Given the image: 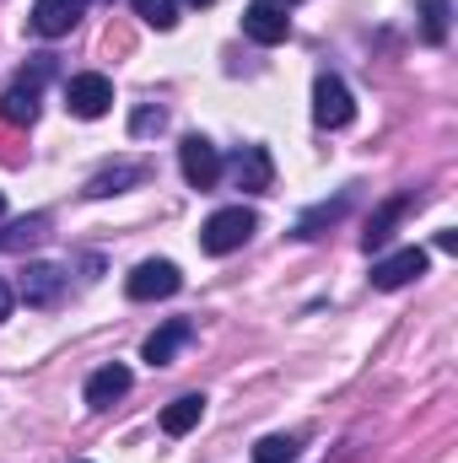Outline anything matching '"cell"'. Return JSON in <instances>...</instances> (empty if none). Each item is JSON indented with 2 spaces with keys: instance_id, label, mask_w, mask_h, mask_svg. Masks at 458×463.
<instances>
[{
  "instance_id": "cell-22",
  "label": "cell",
  "mask_w": 458,
  "mask_h": 463,
  "mask_svg": "<svg viewBox=\"0 0 458 463\" xmlns=\"http://www.w3.org/2000/svg\"><path fill=\"white\" fill-rule=\"evenodd\" d=\"M162 124H167V114H162L157 103H140V109H135V118H129V135L140 140V135H151V129H162Z\"/></svg>"
},
{
  "instance_id": "cell-12",
  "label": "cell",
  "mask_w": 458,
  "mask_h": 463,
  "mask_svg": "<svg viewBox=\"0 0 458 463\" xmlns=\"http://www.w3.org/2000/svg\"><path fill=\"white\" fill-rule=\"evenodd\" d=\"M189 340H195V324H189V318H173V324H162V329L146 340V350H140V355H146L151 366H167V361L189 345Z\"/></svg>"
},
{
  "instance_id": "cell-5",
  "label": "cell",
  "mask_w": 458,
  "mask_h": 463,
  "mask_svg": "<svg viewBox=\"0 0 458 463\" xmlns=\"http://www.w3.org/2000/svg\"><path fill=\"white\" fill-rule=\"evenodd\" d=\"M313 118H319L324 129H345V124L356 118V103H350V92H345L340 76H319V81H313Z\"/></svg>"
},
{
  "instance_id": "cell-7",
  "label": "cell",
  "mask_w": 458,
  "mask_h": 463,
  "mask_svg": "<svg viewBox=\"0 0 458 463\" xmlns=\"http://www.w3.org/2000/svg\"><path fill=\"white\" fill-rule=\"evenodd\" d=\"M65 269L60 264H27L22 269V286H16V297L27 302V307H54L60 302V291H65Z\"/></svg>"
},
{
  "instance_id": "cell-15",
  "label": "cell",
  "mask_w": 458,
  "mask_h": 463,
  "mask_svg": "<svg viewBox=\"0 0 458 463\" xmlns=\"http://www.w3.org/2000/svg\"><path fill=\"white\" fill-rule=\"evenodd\" d=\"M200 420H205V399H200V393H184V399H173V404L162 410V431H167V437H189Z\"/></svg>"
},
{
  "instance_id": "cell-9",
  "label": "cell",
  "mask_w": 458,
  "mask_h": 463,
  "mask_svg": "<svg viewBox=\"0 0 458 463\" xmlns=\"http://www.w3.org/2000/svg\"><path fill=\"white\" fill-rule=\"evenodd\" d=\"M415 275H426V253H421V248H399V253H388V259L372 264V286H377V291H399V286H410Z\"/></svg>"
},
{
  "instance_id": "cell-17",
  "label": "cell",
  "mask_w": 458,
  "mask_h": 463,
  "mask_svg": "<svg viewBox=\"0 0 458 463\" xmlns=\"http://www.w3.org/2000/svg\"><path fill=\"white\" fill-rule=\"evenodd\" d=\"M43 237H49V216H22V222H11L0 232V253H22V248H33Z\"/></svg>"
},
{
  "instance_id": "cell-25",
  "label": "cell",
  "mask_w": 458,
  "mask_h": 463,
  "mask_svg": "<svg viewBox=\"0 0 458 463\" xmlns=\"http://www.w3.org/2000/svg\"><path fill=\"white\" fill-rule=\"evenodd\" d=\"M11 302H16V291H11V286L0 280V318H11Z\"/></svg>"
},
{
  "instance_id": "cell-1",
  "label": "cell",
  "mask_w": 458,
  "mask_h": 463,
  "mask_svg": "<svg viewBox=\"0 0 458 463\" xmlns=\"http://www.w3.org/2000/svg\"><path fill=\"white\" fill-rule=\"evenodd\" d=\"M253 232H259V216L243 211V205H227V211H216V216L200 227V248H205V253H237Z\"/></svg>"
},
{
  "instance_id": "cell-16",
  "label": "cell",
  "mask_w": 458,
  "mask_h": 463,
  "mask_svg": "<svg viewBox=\"0 0 458 463\" xmlns=\"http://www.w3.org/2000/svg\"><path fill=\"white\" fill-rule=\"evenodd\" d=\"M33 118H38V92H33V87H11V92L0 98V124L27 129Z\"/></svg>"
},
{
  "instance_id": "cell-14",
  "label": "cell",
  "mask_w": 458,
  "mask_h": 463,
  "mask_svg": "<svg viewBox=\"0 0 458 463\" xmlns=\"http://www.w3.org/2000/svg\"><path fill=\"white\" fill-rule=\"evenodd\" d=\"M124 393H129V366H103V372L87 377V404H92V410H109Z\"/></svg>"
},
{
  "instance_id": "cell-4",
  "label": "cell",
  "mask_w": 458,
  "mask_h": 463,
  "mask_svg": "<svg viewBox=\"0 0 458 463\" xmlns=\"http://www.w3.org/2000/svg\"><path fill=\"white\" fill-rule=\"evenodd\" d=\"M243 33L270 49V43H286V38H291V16H286L281 0H253V5L243 11Z\"/></svg>"
},
{
  "instance_id": "cell-27",
  "label": "cell",
  "mask_w": 458,
  "mask_h": 463,
  "mask_svg": "<svg viewBox=\"0 0 458 463\" xmlns=\"http://www.w3.org/2000/svg\"><path fill=\"white\" fill-rule=\"evenodd\" d=\"M0 216H5V194H0Z\"/></svg>"
},
{
  "instance_id": "cell-21",
  "label": "cell",
  "mask_w": 458,
  "mask_h": 463,
  "mask_svg": "<svg viewBox=\"0 0 458 463\" xmlns=\"http://www.w3.org/2000/svg\"><path fill=\"white\" fill-rule=\"evenodd\" d=\"M253 463H297V442L291 437H264L253 448Z\"/></svg>"
},
{
  "instance_id": "cell-19",
  "label": "cell",
  "mask_w": 458,
  "mask_h": 463,
  "mask_svg": "<svg viewBox=\"0 0 458 463\" xmlns=\"http://www.w3.org/2000/svg\"><path fill=\"white\" fill-rule=\"evenodd\" d=\"M135 5V16L146 22V27H157V33H167L173 22H178V0H129Z\"/></svg>"
},
{
  "instance_id": "cell-23",
  "label": "cell",
  "mask_w": 458,
  "mask_h": 463,
  "mask_svg": "<svg viewBox=\"0 0 458 463\" xmlns=\"http://www.w3.org/2000/svg\"><path fill=\"white\" fill-rule=\"evenodd\" d=\"M0 162H5V167H22V162H27V151H22V135H16L11 124H0Z\"/></svg>"
},
{
  "instance_id": "cell-8",
  "label": "cell",
  "mask_w": 458,
  "mask_h": 463,
  "mask_svg": "<svg viewBox=\"0 0 458 463\" xmlns=\"http://www.w3.org/2000/svg\"><path fill=\"white\" fill-rule=\"evenodd\" d=\"M232 184L248 189V194H270V184H275L270 151H264V146H243V151L232 156Z\"/></svg>"
},
{
  "instance_id": "cell-24",
  "label": "cell",
  "mask_w": 458,
  "mask_h": 463,
  "mask_svg": "<svg viewBox=\"0 0 458 463\" xmlns=\"http://www.w3.org/2000/svg\"><path fill=\"white\" fill-rule=\"evenodd\" d=\"M129 43H135V33H129L124 22H119V27H109V38H103V49H109V54H129Z\"/></svg>"
},
{
  "instance_id": "cell-20",
  "label": "cell",
  "mask_w": 458,
  "mask_h": 463,
  "mask_svg": "<svg viewBox=\"0 0 458 463\" xmlns=\"http://www.w3.org/2000/svg\"><path fill=\"white\" fill-rule=\"evenodd\" d=\"M345 205H350V194H340L335 205H319V211H308L302 222H297V237H319V227H335L345 216Z\"/></svg>"
},
{
  "instance_id": "cell-3",
  "label": "cell",
  "mask_w": 458,
  "mask_h": 463,
  "mask_svg": "<svg viewBox=\"0 0 458 463\" xmlns=\"http://www.w3.org/2000/svg\"><path fill=\"white\" fill-rule=\"evenodd\" d=\"M65 109L76 118H103L109 109H114V81L109 76H71L65 81Z\"/></svg>"
},
{
  "instance_id": "cell-11",
  "label": "cell",
  "mask_w": 458,
  "mask_h": 463,
  "mask_svg": "<svg viewBox=\"0 0 458 463\" xmlns=\"http://www.w3.org/2000/svg\"><path fill=\"white\" fill-rule=\"evenodd\" d=\"M405 211H410V194H394V200H383V205L372 211L367 232H361V248H367V253L388 248V237H394V227H399V216H405Z\"/></svg>"
},
{
  "instance_id": "cell-18",
  "label": "cell",
  "mask_w": 458,
  "mask_h": 463,
  "mask_svg": "<svg viewBox=\"0 0 458 463\" xmlns=\"http://www.w3.org/2000/svg\"><path fill=\"white\" fill-rule=\"evenodd\" d=\"M448 16H453L448 0H421V38L426 43H448Z\"/></svg>"
},
{
  "instance_id": "cell-2",
  "label": "cell",
  "mask_w": 458,
  "mask_h": 463,
  "mask_svg": "<svg viewBox=\"0 0 458 463\" xmlns=\"http://www.w3.org/2000/svg\"><path fill=\"white\" fill-rule=\"evenodd\" d=\"M178 286H184V275H178L173 259H146V264H135V275L124 280L129 302H157V297H173Z\"/></svg>"
},
{
  "instance_id": "cell-28",
  "label": "cell",
  "mask_w": 458,
  "mask_h": 463,
  "mask_svg": "<svg viewBox=\"0 0 458 463\" xmlns=\"http://www.w3.org/2000/svg\"><path fill=\"white\" fill-rule=\"evenodd\" d=\"M281 5H291V0H281Z\"/></svg>"
},
{
  "instance_id": "cell-13",
  "label": "cell",
  "mask_w": 458,
  "mask_h": 463,
  "mask_svg": "<svg viewBox=\"0 0 458 463\" xmlns=\"http://www.w3.org/2000/svg\"><path fill=\"white\" fill-rule=\"evenodd\" d=\"M146 178H151L146 162H119V167H103V173L87 184V194H92V200H109V194H124L129 184H146Z\"/></svg>"
},
{
  "instance_id": "cell-6",
  "label": "cell",
  "mask_w": 458,
  "mask_h": 463,
  "mask_svg": "<svg viewBox=\"0 0 458 463\" xmlns=\"http://www.w3.org/2000/svg\"><path fill=\"white\" fill-rule=\"evenodd\" d=\"M178 167H184V178H189L195 189H211V184L222 178V151H216L205 135H189V140L178 146Z\"/></svg>"
},
{
  "instance_id": "cell-26",
  "label": "cell",
  "mask_w": 458,
  "mask_h": 463,
  "mask_svg": "<svg viewBox=\"0 0 458 463\" xmlns=\"http://www.w3.org/2000/svg\"><path fill=\"white\" fill-rule=\"evenodd\" d=\"M189 5H216V0H189Z\"/></svg>"
},
{
  "instance_id": "cell-10",
  "label": "cell",
  "mask_w": 458,
  "mask_h": 463,
  "mask_svg": "<svg viewBox=\"0 0 458 463\" xmlns=\"http://www.w3.org/2000/svg\"><path fill=\"white\" fill-rule=\"evenodd\" d=\"M81 5H87V0H38V5H33V33H38V38H65V33L76 27Z\"/></svg>"
}]
</instances>
